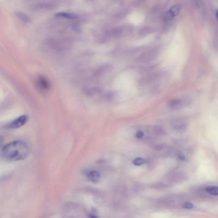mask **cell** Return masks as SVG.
Instances as JSON below:
<instances>
[{
    "instance_id": "cell-4",
    "label": "cell",
    "mask_w": 218,
    "mask_h": 218,
    "mask_svg": "<svg viewBox=\"0 0 218 218\" xmlns=\"http://www.w3.org/2000/svg\"><path fill=\"white\" fill-rule=\"evenodd\" d=\"M88 178L93 182H97L100 179L101 176L98 172L96 171H92L88 174Z\"/></svg>"
},
{
    "instance_id": "cell-15",
    "label": "cell",
    "mask_w": 218,
    "mask_h": 218,
    "mask_svg": "<svg viewBox=\"0 0 218 218\" xmlns=\"http://www.w3.org/2000/svg\"><path fill=\"white\" fill-rule=\"evenodd\" d=\"M143 133L141 131H139L136 133V137L138 138H141L143 136Z\"/></svg>"
},
{
    "instance_id": "cell-9",
    "label": "cell",
    "mask_w": 218,
    "mask_h": 218,
    "mask_svg": "<svg viewBox=\"0 0 218 218\" xmlns=\"http://www.w3.org/2000/svg\"><path fill=\"white\" fill-rule=\"evenodd\" d=\"M17 15L19 17V18L22 20L23 21L26 22H29L30 21V19L25 14L23 13L18 12L17 13Z\"/></svg>"
},
{
    "instance_id": "cell-7",
    "label": "cell",
    "mask_w": 218,
    "mask_h": 218,
    "mask_svg": "<svg viewBox=\"0 0 218 218\" xmlns=\"http://www.w3.org/2000/svg\"><path fill=\"white\" fill-rule=\"evenodd\" d=\"M206 191L211 195L217 196L218 194V188L215 186H209L206 188Z\"/></svg>"
},
{
    "instance_id": "cell-11",
    "label": "cell",
    "mask_w": 218,
    "mask_h": 218,
    "mask_svg": "<svg viewBox=\"0 0 218 218\" xmlns=\"http://www.w3.org/2000/svg\"><path fill=\"white\" fill-rule=\"evenodd\" d=\"M145 160L142 158H136L133 161V164L137 166H139L144 164L145 162Z\"/></svg>"
},
{
    "instance_id": "cell-2",
    "label": "cell",
    "mask_w": 218,
    "mask_h": 218,
    "mask_svg": "<svg viewBox=\"0 0 218 218\" xmlns=\"http://www.w3.org/2000/svg\"><path fill=\"white\" fill-rule=\"evenodd\" d=\"M27 115H21V116L17 118L15 120L8 124L7 126V128L13 129L20 128V127L24 125L27 122Z\"/></svg>"
},
{
    "instance_id": "cell-8",
    "label": "cell",
    "mask_w": 218,
    "mask_h": 218,
    "mask_svg": "<svg viewBox=\"0 0 218 218\" xmlns=\"http://www.w3.org/2000/svg\"><path fill=\"white\" fill-rule=\"evenodd\" d=\"M181 9V6L178 4H176L170 8L169 11L175 17L178 15Z\"/></svg>"
},
{
    "instance_id": "cell-12",
    "label": "cell",
    "mask_w": 218,
    "mask_h": 218,
    "mask_svg": "<svg viewBox=\"0 0 218 218\" xmlns=\"http://www.w3.org/2000/svg\"><path fill=\"white\" fill-rule=\"evenodd\" d=\"M175 16L173 15L172 13L170 12V11H168L165 13V19L167 20H171L173 19Z\"/></svg>"
},
{
    "instance_id": "cell-10",
    "label": "cell",
    "mask_w": 218,
    "mask_h": 218,
    "mask_svg": "<svg viewBox=\"0 0 218 218\" xmlns=\"http://www.w3.org/2000/svg\"><path fill=\"white\" fill-rule=\"evenodd\" d=\"M174 125L175 128H176L177 130L182 131L186 128V125L184 123L179 122L177 124Z\"/></svg>"
},
{
    "instance_id": "cell-14",
    "label": "cell",
    "mask_w": 218,
    "mask_h": 218,
    "mask_svg": "<svg viewBox=\"0 0 218 218\" xmlns=\"http://www.w3.org/2000/svg\"><path fill=\"white\" fill-rule=\"evenodd\" d=\"M3 141H4V139L3 137L0 136V156H2V150L3 147Z\"/></svg>"
},
{
    "instance_id": "cell-3",
    "label": "cell",
    "mask_w": 218,
    "mask_h": 218,
    "mask_svg": "<svg viewBox=\"0 0 218 218\" xmlns=\"http://www.w3.org/2000/svg\"><path fill=\"white\" fill-rule=\"evenodd\" d=\"M38 84L40 88L44 90H47L50 88V83L44 76H41L39 77L38 81Z\"/></svg>"
},
{
    "instance_id": "cell-5",
    "label": "cell",
    "mask_w": 218,
    "mask_h": 218,
    "mask_svg": "<svg viewBox=\"0 0 218 218\" xmlns=\"http://www.w3.org/2000/svg\"><path fill=\"white\" fill-rule=\"evenodd\" d=\"M169 107L171 109H178L182 107V103L181 101L178 99H173L171 100L169 102Z\"/></svg>"
},
{
    "instance_id": "cell-13",
    "label": "cell",
    "mask_w": 218,
    "mask_h": 218,
    "mask_svg": "<svg viewBox=\"0 0 218 218\" xmlns=\"http://www.w3.org/2000/svg\"><path fill=\"white\" fill-rule=\"evenodd\" d=\"M183 208L185 209H190L193 208L194 205L190 202H187L183 204Z\"/></svg>"
},
{
    "instance_id": "cell-1",
    "label": "cell",
    "mask_w": 218,
    "mask_h": 218,
    "mask_svg": "<svg viewBox=\"0 0 218 218\" xmlns=\"http://www.w3.org/2000/svg\"><path fill=\"white\" fill-rule=\"evenodd\" d=\"M29 154V148L25 142L15 141L3 146L2 157L7 160L17 161L24 160Z\"/></svg>"
},
{
    "instance_id": "cell-16",
    "label": "cell",
    "mask_w": 218,
    "mask_h": 218,
    "mask_svg": "<svg viewBox=\"0 0 218 218\" xmlns=\"http://www.w3.org/2000/svg\"><path fill=\"white\" fill-rule=\"evenodd\" d=\"M215 14H216V18L217 19V18H218V16H217V15H218V11H217V10H216V13H215Z\"/></svg>"
},
{
    "instance_id": "cell-6",
    "label": "cell",
    "mask_w": 218,
    "mask_h": 218,
    "mask_svg": "<svg viewBox=\"0 0 218 218\" xmlns=\"http://www.w3.org/2000/svg\"><path fill=\"white\" fill-rule=\"evenodd\" d=\"M56 16L61 17L69 19H75L77 18V15H75L74 14L71 13H59L56 14Z\"/></svg>"
}]
</instances>
